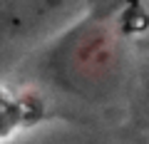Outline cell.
I'll use <instances>...</instances> for the list:
<instances>
[{"label":"cell","mask_w":149,"mask_h":144,"mask_svg":"<svg viewBox=\"0 0 149 144\" xmlns=\"http://www.w3.org/2000/svg\"><path fill=\"white\" fill-rule=\"evenodd\" d=\"M52 72L77 95L104 97L117 82V52L107 32L82 27L55 50Z\"/></svg>","instance_id":"1"}]
</instances>
